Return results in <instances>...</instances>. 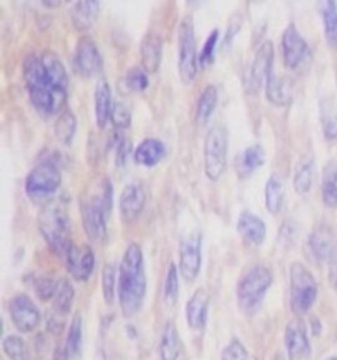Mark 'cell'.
<instances>
[{"label":"cell","mask_w":337,"mask_h":360,"mask_svg":"<svg viewBox=\"0 0 337 360\" xmlns=\"http://www.w3.org/2000/svg\"><path fill=\"white\" fill-rule=\"evenodd\" d=\"M24 81L31 103L39 114L53 117L62 112L69 77L55 54L45 52L29 56L24 63Z\"/></svg>","instance_id":"1"},{"label":"cell","mask_w":337,"mask_h":360,"mask_svg":"<svg viewBox=\"0 0 337 360\" xmlns=\"http://www.w3.org/2000/svg\"><path fill=\"white\" fill-rule=\"evenodd\" d=\"M147 295V275L141 247L131 243L123 255L119 277L117 298L124 317H133L140 311Z\"/></svg>","instance_id":"2"},{"label":"cell","mask_w":337,"mask_h":360,"mask_svg":"<svg viewBox=\"0 0 337 360\" xmlns=\"http://www.w3.org/2000/svg\"><path fill=\"white\" fill-rule=\"evenodd\" d=\"M114 191L108 179H103L86 194L81 203L84 229L88 239L103 242L107 238V222L112 210Z\"/></svg>","instance_id":"3"},{"label":"cell","mask_w":337,"mask_h":360,"mask_svg":"<svg viewBox=\"0 0 337 360\" xmlns=\"http://www.w3.org/2000/svg\"><path fill=\"white\" fill-rule=\"evenodd\" d=\"M39 229L54 252L63 256L72 245L70 218L61 202H49L39 214Z\"/></svg>","instance_id":"4"},{"label":"cell","mask_w":337,"mask_h":360,"mask_svg":"<svg viewBox=\"0 0 337 360\" xmlns=\"http://www.w3.org/2000/svg\"><path fill=\"white\" fill-rule=\"evenodd\" d=\"M273 283V275L265 265L256 264L244 272L237 284V304L240 310L252 314L263 302Z\"/></svg>","instance_id":"5"},{"label":"cell","mask_w":337,"mask_h":360,"mask_svg":"<svg viewBox=\"0 0 337 360\" xmlns=\"http://www.w3.org/2000/svg\"><path fill=\"white\" fill-rule=\"evenodd\" d=\"M317 297L315 277L299 262L290 265V304L298 317L314 307Z\"/></svg>","instance_id":"6"},{"label":"cell","mask_w":337,"mask_h":360,"mask_svg":"<svg viewBox=\"0 0 337 360\" xmlns=\"http://www.w3.org/2000/svg\"><path fill=\"white\" fill-rule=\"evenodd\" d=\"M228 134L223 126H213L204 140V172L211 181H218L227 168Z\"/></svg>","instance_id":"7"},{"label":"cell","mask_w":337,"mask_h":360,"mask_svg":"<svg viewBox=\"0 0 337 360\" xmlns=\"http://www.w3.org/2000/svg\"><path fill=\"white\" fill-rule=\"evenodd\" d=\"M199 58L197 57V43L194 24L185 19L179 24L178 30V70L179 77L185 84H191L198 73Z\"/></svg>","instance_id":"8"},{"label":"cell","mask_w":337,"mask_h":360,"mask_svg":"<svg viewBox=\"0 0 337 360\" xmlns=\"http://www.w3.org/2000/svg\"><path fill=\"white\" fill-rule=\"evenodd\" d=\"M62 176L52 161H45L31 170L25 181V191L33 200L51 197L60 189Z\"/></svg>","instance_id":"9"},{"label":"cell","mask_w":337,"mask_h":360,"mask_svg":"<svg viewBox=\"0 0 337 360\" xmlns=\"http://www.w3.org/2000/svg\"><path fill=\"white\" fill-rule=\"evenodd\" d=\"M201 233L195 230L182 240L179 247V274L186 283L197 280L201 268Z\"/></svg>","instance_id":"10"},{"label":"cell","mask_w":337,"mask_h":360,"mask_svg":"<svg viewBox=\"0 0 337 360\" xmlns=\"http://www.w3.org/2000/svg\"><path fill=\"white\" fill-rule=\"evenodd\" d=\"M282 53L284 65L293 72L303 69L310 60V48L302 34L298 32L294 24H290L284 30L282 36Z\"/></svg>","instance_id":"11"},{"label":"cell","mask_w":337,"mask_h":360,"mask_svg":"<svg viewBox=\"0 0 337 360\" xmlns=\"http://www.w3.org/2000/svg\"><path fill=\"white\" fill-rule=\"evenodd\" d=\"M63 259L69 274L77 281H87L94 272L95 254L87 244L78 247L72 243L63 255Z\"/></svg>","instance_id":"12"},{"label":"cell","mask_w":337,"mask_h":360,"mask_svg":"<svg viewBox=\"0 0 337 360\" xmlns=\"http://www.w3.org/2000/svg\"><path fill=\"white\" fill-rule=\"evenodd\" d=\"M10 314L15 328L25 334L36 330L41 321L39 307L24 293H20L11 300Z\"/></svg>","instance_id":"13"},{"label":"cell","mask_w":337,"mask_h":360,"mask_svg":"<svg viewBox=\"0 0 337 360\" xmlns=\"http://www.w3.org/2000/svg\"><path fill=\"white\" fill-rule=\"evenodd\" d=\"M74 64L77 72L84 78H93L102 73L103 58L96 44L90 37H84L77 44Z\"/></svg>","instance_id":"14"},{"label":"cell","mask_w":337,"mask_h":360,"mask_svg":"<svg viewBox=\"0 0 337 360\" xmlns=\"http://www.w3.org/2000/svg\"><path fill=\"white\" fill-rule=\"evenodd\" d=\"M284 346L290 360H308L311 356V345L302 318H294L287 323L284 331Z\"/></svg>","instance_id":"15"},{"label":"cell","mask_w":337,"mask_h":360,"mask_svg":"<svg viewBox=\"0 0 337 360\" xmlns=\"http://www.w3.org/2000/svg\"><path fill=\"white\" fill-rule=\"evenodd\" d=\"M274 61L273 44L270 41L263 43L257 53L254 56L251 72H249V79L248 86L251 93H257L263 84L266 85L267 78L272 75V66Z\"/></svg>","instance_id":"16"},{"label":"cell","mask_w":337,"mask_h":360,"mask_svg":"<svg viewBox=\"0 0 337 360\" xmlns=\"http://www.w3.org/2000/svg\"><path fill=\"white\" fill-rule=\"evenodd\" d=\"M147 194L138 184H128L120 194L119 209L123 221L133 222L145 207Z\"/></svg>","instance_id":"17"},{"label":"cell","mask_w":337,"mask_h":360,"mask_svg":"<svg viewBox=\"0 0 337 360\" xmlns=\"http://www.w3.org/2000/svg\"><path fill=\"white\" fill-rule=\"evenodd\" d=\"M336 244L337 240L335 239L333 230L328 224H320L310 233L307 247L310 250V255L312 256V259L319 263H323L328 260V257L335 250Z\"/></svg>","instance_id":"18"},{"label":"cell","mask_w":337,"mask_h":360,"mask_svg":"<svg viewBox=\"0 0 337 360\" xmlns=\"http://www.w3.org/2000/svg\"><path fill=\"white\" fill-rule=\"evenodd\" d=\"M210 296L204 288L197 289L186 305V321L192 330H201L209 317Z\"/></svg>","instance_id":"19"},{"label":"cell","mask_w":337,"mask_h":360,"mask_svg":"<svg viewBox=\"0 0 337 360\" xmlns=\"http://www.w3.org/2000/svg\"><path fill=\"white\" fill-rule=\"evenodd\" d=\"M237 231L246 243L260 245L266 236V224L251 212H242L237 221Z\"/></svg>","instance_id":"20"},{"label":"cell","mask_w":337,"mask_h":360,"mask_svg":"<svg viewBox=\"0 0 337 360\" xmlns=\"http://www.w3.org/2000/svg\"><path fill=\"white\" fill-rule=\"evenodd\" d=\"M266 98L275 106H289L294 99L291 79L281 75H270L266 81Z\"/></svg>","instance_id":"21"},{"label":"cell","mask_w":337,"mask_h":360,"mask_svg":"<svg viewBox=\"0 0 337 360\" xmlns=\"http://www.w3.org/2000/svg\"><path fill=\"white\" fill-rule=\"evenodd\" d=\"M141 63L147 73H156L162 60V41L154 33H147L140 48Z\"/></svg>","instance_id":"22"},{"label":"cell","mask_w":337,"mask_h":360,"mask_svg":"<svg viewBox=\"0 0 337 360\" xmlns=\"http://www.w3.org/2000/svg\"><path fill=\"white\" fill-rule=\"evenodd\" d=\"M100 12V0H77L72 12L74 27L86 31L93 27Z\"/></svg>","instance_id":"23"},{"label":"cell","mask_w":337,"mask_h":360,"mask_svg":"<svg viewBox=\"0 0 337 360\" xmlns=\"http://www.w3.org/2000/svg\"><path fill=\"white\" fill-rule=\"evenodd\" d=\"M95 117L99 128H105L111 119L112 102H111V89L105 78H100L95 87Z\"/></svg>","instance_id":"24"},{"label":"cell","mask_w":337,"mask_h":360,"mask_svg":"<svg viewBox=\"0 0 337 360\" xmlns=\"http://www.w3.org/2000/svg\"><path fill=\"white\" fill-rule=\"evenodd\" d=\"M165 146L157 139L144 140L135 152V161L143 167H154L165 156Z\"/></svg>","instance_id":"25"},{"label":"cell","mask_w":337,"mask_h":360,"mask_svg":"<svg viewBox=\"0 0 337 360\" xmlns=\"http://www.w3.org/2000/svg\"><path fill=\"white\" fill-rule=\"evenodd\" d=\"M180 355V339L174 322H168L159 342L161 360H178Z\"/></svg>","instance_id":"26"},{"label":"cell","mask_w":337,"mask_h":360,"mask_svg":"<svg viewBox=\"0 0 337 360\" xmlns=\"http://www.w3.org/2000/svg\"><path fill=\"white\" fill-rule=\"evenodd\" d=\"M322 198L328 209L337 207V161H329L324 168Z\"/></svg>","instance_id":"27"},{"label":"cell","mask_w":337,"mask_h":360,"mask_svg":"<svg viewBox=\"0 0 337 360\" xmlns=\"http://www.w3.org/2000/svg\"><path fill=\"white\" fill-rule=\"evenodd\" d=\"M320 13L324 24L326 43L331 48H337V3L336 0H319Z\"/></svg>","instance_id":"28"},{"label":"cell","mask_w":337,"mask_h":360,"mask_svg":"<svg viewBox=\"0 0 337 360\" xmlns=\"http://www.w3.org/2000/svg\"><path fill=\"white\" fill-rule=\"evenodd\" d=\"M315 177V162L312 158H303L299 161L294 174V189L298 194H307L312 188Z\"/></svg>","instance_id":"29"},{"label":"cell","mask_w":337,"mask_h":360,"mask_svg":"<svg viewBox=\"0 0 337 360\" xmlns=\"http://www.w3.org/2000/svg\"><path fill=\"white\" fill-rule=\"evenodd\" d=\"M265 162V152L260 146H252L245 149L237 160V172L242 177H248Z\"/></svg>","instance_id":"30"},{"label":"cell","mask_w":337,"mask_h":360,"mask_svg":"<svg viewBox=\"0 0 337 360\" xmlns=\"http://www.w3.org/2000/svg\"><path fill=\"white\" fill-rule=\"evenodd\" d=\"M284 202V184L279 177L272 176L265 188V205L270 214H278L282 210Z\"/></svg>","instance_id":"31"},{"label":"cell","mask_w":337,"mask_h":360,"mask_svg":"<svg viewBox=\"0 0 337 360\" xmlns=\"http://www.w3.org/2000/svg\"><path fill=\"white\" fill-rule=\"evenodd\" d=\"M216 105H218V90L215 86H207L203 90L197 106V122L200 126H204L210 120L216 108Z\"/></svg>","instance_id":"32"},{"label":"cell","mask_w":337,"mask_h":360,"mask_svg":"<svg viewBox=\"0 0 337 360\" xmlns=\"http://www.w3.org/2000/svg\"><path fill=\"white\" fill-rule=\"evenodd\" d=\"M320 120L324 136L328 140L337 139V105L332 98H326L320 105Z\"/></svg>","instance_id":"33"},{"label":"cell","mask_w":337,"mask_h":360,"mask_svg":"<svg viewBox=\"0 0 337 360\" xmlns=\"http://www.w3.org/2000/svg\"><path fill=\"white\" fill-rule=\"evenodd\" d=\"M75 292L70 281L61 280L58 283V288L55 290V295L53 297V310L58 316H65L70 311L73 307Z\"/></svg>","instance_id":"34"},{"label":"cell","mask_w":337,"mask_h":360,"mask_svg":"<svg viewBox=\"0 0 337 360\" xmlns=\"http://www.w3.org/2000/svg\"><path fill=\"white\" fill-rule=\"evenodd\" d=\"M77 132V119L70 111H63L60 114L54 124L55 138L65 146L70 144Z\"/></svg>","instance_id":"35"},{"label":"cell","mask_w":337,"mask_h":360,"mask_svg":"<svg viewBox=\"0 0 337 360\" xmlns=\"http://www.w3.org/2000/svg\"><path fill=\"white\" fill-rule=\"evenodd\" d=\"M3 351L10 360H31L25 342L18 335H8L3 339Z\"/></svg>","instance_id":"36"},{"label":"cell","mask_w":337,"mask_h":360,"mask_svg":"<svg viewBox=\"0 0 337 360\" xmlns=\"http://www.w3.org/2000/svg\"><path fill=\"white\" fill-rule=\"evenodd\" d=\"M179 296V276L178 268L174 263L168 265L165 285H164V297L168 307H173Z\"/></svg>","instance_id":"37"},{"label":"cell","mask_w":337,"mask_h":360,"mask_svg":"<svg viewBox=\"0 0 337 360\" xmlns=\"http://www.w3.org/2000/svg\"><path fill=\"white\" fill-rule=\"evenodd\" d=\"M65 343L70 352V356L79 355L82 347V317L79 314L74 316Z\"/></svg>","instance_id":"38"},{"label":"cell","mask_w":337,"mask_h":360,"mask_svg":"<svg viewBox=\"0 0 337 360\" xmlns=\"http://www.w3.org/2000/svg\"><path fill=\"white\" fill-rule=\"evenodd\" d=\"M116 265L108 263L102 272V292L105 304L112 305L115 301Z\"/></svg>","instance_id":"39"},{"label":"cell","mask_w":337,"mask_h":360,"mask_svg":"<svg viewBox=\"0 0 337 360\" xmlns=\"http://www.w3.org/2000/svg\"><path fill=\"white\" fill-rule=\"evenodd\" d=\"M145 72L147 70L133 68L126 73V84L132 91H135V93L145 91V89L149 86V78Z\"/></svg>","instance_id":"40"},{"label":"cell","mask_w":337,"mask_h":360,"mask_svg":"<svg viewBox=\"0 0 337 360\" xmlns=\"http://www.w3.org/2000/svg\"><path fill=\"white\" fill-rule=\"evenodd\" d=\"M111 120H112L114 126L119 129L129 127L131 122H132V114H131L129 107L124 105L123 102H115L112 106V111H111Z\"/></svg>","instance_id":"41"},{"label":"cell","mask_w":337,"mask_h":360,"mask_svg":"<svg viewBox=\"0 0 337 360\" xmlns=\"http://www.w3.org/2000/svg\"><path fill=\"white\" fill-rule=\"evenodd\" d=\"M220 360H249V354L242 342L234 338L223 349Z\"/></svg>","instance_id":"42"},{"label":"cell","mask_w":337,"mask_h":360,"mask_svg":"<svg viewBox=\"0 0 337 360\" xmlns=\"http://www.w3.org/2000/svg\"><path fill=\"white\" fill-rule=\"evenodd\" d=\"M57 288H58V283L55 280L51 278V277H40V278H37L34 281L36 295L42 301L52 300L54 295H55Z\"/></svg>","instance_id":"43"},{"label":"cell","mask_w":337,"mask_h":360,"mask_svg":"<svg viewBox=\"0 0 337 360\" xmlns=\"http://www.w3.org/2000/svg\"><path fill=\"white\" fill-rule=\"evenodd\" d=\"M219 41V31L215 30L210 33V36L207 37L206 43L201 48V52L199 54V65L200 66H207L213 61V57H215V49H216V45Z\"/></svg>","instance_id":"44"},{"label":"cell","mask_w":337,"mask_h":360,"mask_svg":"<svg viewBox=\"0 0 337 360\" xmlns=\"http://www.w3.org/2000/svg\"><path fill=\"white\" fill-rule=\"evenodd\" d=\"M279 240L282 242L284 245H291L298 238V224L291 219H287L282 223L281 229H279Z\"/></svg>","instance_id":"45"},{"label":"cell","mask_w":337,"mask_h":360,"mask_svg":"<svg viewBox=\"0 0 337 360\" xmlns=\"http://www.w3.org/2000/svg\"><path fill=\"white\" fill-rule=\"evenodd\" d=\"M328 263V280L331 286L337 290V244L335 250L326 260Z\"/></svg>","instance_id":"46"},{"label":"cell","mask_w":337,"mask_h":360,"mask_svg":"<svg viewBox=\"0 0 337 360\" xmlns=\"http://www.w3.org/2000/svg\"><path fill=\"white\" fill-rule=\"evenodd\" d=\"M70 358V352L66 347V343L65 345H57V347L54 349L53 352L52 360H69Z\"/></svg>","instance_id":"47"},{"label":"cell","mask_w":337,"mask_h":360,"mask_svg":"<svg viewBox=\"0 0 337 360\" xmlns=\"http://www.w3.org/2000/svg\"><path fill=\"white\" fill-rule=\"evenodd\" d=\"M37 1H39V3H41L44 6H46V7H51V8H53V7L60 6L62 0H37Z\"/></svg>","instance_id":"48"},{"label":"cell","mask_w":337,"mask_h":360,"mask_svg":"<svg viewBox=\"0 0 337 360\" xmlns=\"http://www.w3.org/2000/svg\"><path fill=\"white\" fill-rule=\"evenodd\" d=\"M199 1L200 0H187V3H189V4H198Z\"/></svg>","instance_id":"49"},{"label":"cell","mask_w":337,"mask_h":360,"mask_svg":"<svg viewBox=\"0 0 337 360\" xmlns=\"http://www.w3.org/2000/svg\"><path fill=\"white\" fill-rule=\"evenodd\" d=\"M274 360H286L284 359V356H282V355H277V356H275V359Z\"/></svg>","instance_id":"50"},{"label":"cell","mask_w":337,"mask_h":360,"mask_svg":"<svg viewBox=\"0 0 337 360\" xmlns=\"http://www.w3.org/2000/svg\"><path fill=\"white\" fill-rule=\"evenodd\" d=\"M326 360H337V358H328Z\"/></svg>","instance_id":"51"},{"label":"cell","mask_w":337,"mask_h":360,"mask_svg":"<svg viewBox=\"0 0 337 360\" xmlns=\"http://www.w3.org/2000/svg\"><path fill=\"white\" fill-rule=\"evenodd\" d=\"M253 1H260V0H253Z\"/></svg>","instance_id":"52"}]
</instances>
